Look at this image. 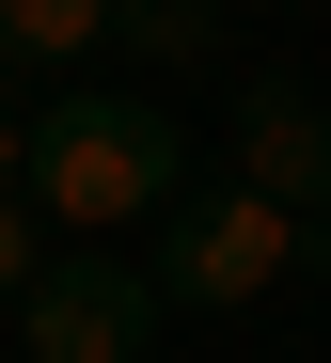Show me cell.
Returning <instances> with one entry per match:
<instances>
[{"label": "cell", "instance_id": "1", "mask_svg": "<svg viewBox=\"0 0 331 363\" xmlns=\"http://www.w3.org/2000/svg\"><path fill=\"white\" fill-rule=\"evenodd\" d=\"M174 111L158 95H126V79H63L32 95V206L63 253H126V237H158L174 221Z\"/></svg>", "mask_w": 331, "mask_h": 363}, {"label": "cell", "instance_id": "2", "mask_svg": "<svg viewBox=\"0 0 331 363\" xmlns=\"http://www.w3.org/2000/svg\"><path fill=\"white\" fill-rule=\"evenodd\" d=\"M158 300H206V316H252V300H284L300 284V206L269 190H206V206H174L158 221Z\"/></svg>", "mask_w": 331, "mask_h": 363}, {"label": "cell", "instance_id": "3", "mask_svg": "<svg viewBox=\"0 0 331 363\" xmlns=\"http://www.w3.org/2000/svg\"><path fill=\"white\" fill-rule=\"evenodd\" d=\"M0 332H16V363H142L158 347V269L142 253H63Z\"/></svg>", "mask_w": 331, "mask_h": 363}, {"label": "cell", "instance_id": "4", "mask_svg": "<svg viewBox=\"0 0 331 363\" xmlns=\"http://www.w3.org/2000/svg\"><path fill=\"white\" fill-rule=\"evenodd\" d=\"M95 48H158V64H206V0H0V64L79 79Z\"/></svg>", "mask_w": 331, "mask_h": 363}, {"label": "cell", "instance_id": "5", "mask_svg": "<svg viewBox=\"0 0 331 363\" xmlns=\"http://www.w3.org/2000/svg\"><path fill=\"white\" fill-rule=\"evenodd\" d=\"M237 190L331 206V111H315L300 79H252V95H237Z\"/></svg>", "mask_w": 331, "mask_h": 363}, {"label": "cell", "instance_id": "6", "mask_svg": "<svg viewBox=\"0 0 331 363\" xmlns=\"http://www.w3.org/2000/svg\"><path fill=\"white\" fill-rule=\"evenodd\" d=\"M47 269H63V237H47V206L16 190V206H0V316H16V300H32Z\"/></svg>", "mask_w": 331, "mask_h": 363}, {"label": "cell", "instance_id": "7", "mask_svg": "<svg viewBox=\"0 0 331 363\" xmlns=\"http://www.w3.org/2000/svg\"><path fill=\"white\" fill-rule=\"evenodd\" d=\"M32 190V95H0V206Z\"/></svg>", "mask_w": 331, "mask_h": 363}, {"label": "cell", "instance_id": "8", "mask_svg": "<svg viewBox=\"0 0 331 363\" xmlns=\"http://www.w3.org/2000/svg\"><path fill=\"white\" fill-rule=\"evenodd\" d=\"M300 284H331V206H300Z\"/></svg>", "mask_w": 331, "mask_h": 363}]
</instances>
